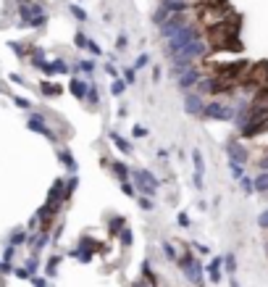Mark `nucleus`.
Masks as SVG:
<instances>
[{
  "label": "nucleus",
  "instance_id": "f257e3e1",
  "mask_svg": "<svg viewBox=\"0 0 268 287\" xmlns=\"http://www.w3.org/2000/svg\"><path fill=\"white\" fill-rule=\"evenodd\" d=\"M176 266H179L181 277H184L189 285H195V287H203L205 285V263L200 261V255H197L195 251L184 248L181 255H179V261H176Z\"/></svg>",
  "mask_w": 268,
  "mask_h": 287
},
{
  "label": "nucleus",
  "instance_id": "f03ea898",
  "mask_svg": "<svg viewBox=\"0 0 268 287\" xmlns=\"http://www.w3.org/2000/svg\"><path fill=\"white\" fill-rule=\"evenodd\" d=\"M200 37H205V34H203V27L197 24V21H189V24H184V27L179 29V32L171 37V40H166V42H163V56H166V58L176 56V53H179L181 48H187L189 42L200 40Z\"/></svg>",
  "mask_w": 268,
  "mask_h": 287
},
{
  "label": "nucleus",
  "instance_id": "7ed1b4c3",
  "mask_svg": "<svg viewBox=\"0 0 268 287\" xmlns=\"http://www.w3.org/2000/svg\"><path fill=\"white\" fill-rule=\"evenodd\" d=\"M237 116V103L234 97H208L203 119L208 122H218V124H232Z\"/></svg>",
  "mask_w": 268,
  "mask_h": 287
},
{
  "label": "nucleus",
  "instance_id": "20e7f679",
  "mask_svg": "<svg viewBox=\"0 0 268 287\" xmlns=\"http://www.w3.org/2000/svg\"><path fill=\"white\" fill-rule=\"evenodd\" d=\"M132 182L137 187V192L150 195V198H155L158 190H160V179L152 174L150 169H145V166H132Z\"/></svg>",
  "mask_w": 268,
  "mask_h": 287
},
{
  "label": "nucleus",
  "instance_id": "39448f33",
  "mask_svg": "<svg viewBox=\"0 0 268 287\" xmlns=\"http://www.w3.org/2000/svg\"><path fill=\"white\" fill-rule=\"evenodd\" d=\"M19 13H21V24L27 27H45V21H48V11L40 3H34V0H24Z\"/></svg>",
  "mask_w": 268,
  "mask_h": 287
},
{
  "label": "nucleus",
  "instance_id": "423d86ee",
  "mask_svg": "<svg viewBox=\"0 0 268 287\" xmlns=\"http://www.w3.org/2000/svg\"><path fill=\"white\" fill-rule=\"evenodd\" d=\"M260 122H268V90H260L250 97L247 124H260Z\"/></svg>",
  "mask_w": 268,
  "mask_h": 287
},
{
  "label": "nucleus",
  "instance_id": "0eeeda50",
  "mask_svg": "<svg viewBox=\"0 0 268 287\" xmlns=\"http://www.w3.org/2000/svg\"><path fill=\"white\" fill-rule=\"evenodd\" d=\"M224 153H226V158H232V161H239L244 166L250 163V148L244 145V140L239 134H234V137H229L224 142Z\"/></svg>",
  "mask_w": 268,
  "mask_h": 287
},
{
  "label": "nucleus",
  "instance_id": "6e6552de",
  "mask_svg": "<svg viewBox=\"0 0 268 287\" xmlns=\"http://www.w3.org/2000/svg\"><path fill=\"white\" fill-rule=\"evenodd\" d=\"M103 251H105V248L97 243V240H92L89 235H84V237L79 240V245H76L74 251H71V255H74V258H79L82 263H89L95 253H103Z\"/></svg>",
  "mask_w": 268,
  "mask_h": 287
},
{
  "label": "nucleus",
  "instance_id": "1a4fd4ad",
  "mask_svg": "<svg viewBox=\"0 0 268 287\" xmlns=\"http://www.w3.org/2000/svg\"><path fill=\"white\" fill-rule=\"evenodd\" d=\"M205 105H208V97L200 95L197 90L192 93H184V100H181V108H184L187 116H195V119H203L205 113Z\"/></svg>",
  "mask_w": 268,
  "mask_h": 287
},
{
  "label": "nucleus",
  "instance_id": "9d476101",
  "mask_svg": "<svg viewBox=\"0 0 268 287\" xmlns=\"http://www.w3.org/2000/svg\"><path fill=\"white\" fill-rule=\"evenodd\" d=\"M189 21H192V19H189V13H171V19H168L163 27H158L160 40H163V42H166V40H171V37L179 32V29L184 27V24H189Z\"/></svg>",
  "mask_w": 268,
  "mask_h": 287
},
{
  "label": "nucleus",
  "instance_id": "9b49d317",
  "mask_svg": "<svg viewBox=\"0 0 268 287\" xmlns=\"http://www.w3.org/2000/svg\"><path fill=\"white\" fill-rule=\"evenodd\" d=\"M203 77H205V71L200 69V66H195V69H189L187 74H181L174 85H176V90H179L181 95H184V93H192V90H197V85L203 82Z\"/></svg>",
  "mask_w": 268,
  "mask_h": 287
},
{
  "label": "nucleus",
  "instance_id": "f8f14e48",
  "mask_svg": "<svg viewBox=\"0 0 268 287\" xmlns=\"http://www.w3.org/2000/svg\"><path fill=\"white\" fill-rule=\"evenodd\" d=\"M89 85H92V82H89L87 77H82V74H74L71 77V82H68V93H71L76 100H87V93H89Z\"/></svg>",
  "mask_w": 268,
  "mask_h": 287
},
{
  "label": "nucleus",
  "instance_id": "ddd939ff",
  "mask_svg": "<svg viewBox=\"0 0 268 287\" xmlns=\"http://www.w3.org/2000/svg\"><path fill=\"white\" fill-rule=\"evenodd\" d=\"M27 127H29L32 132H40V134H45V137L53 140V142L58 140V137H56V132H53L50 127H48V119H45L42 113H32V116H29V122H27Z\"/></svg>",
  "mask_w": 268,
  "mask_h": 287
},
{
  "label": "nucleus",
  "instance_id": "4468645a",
  "mask_svg": "<svg viewBox=\"0 0 268 287\" xmlns=\"http://www.w3.org/2000/svg\"><path fill=\"white\" fill-rule=\"evenodd\" d=\"M205 277H208L210 285H218L221 279H224V255H216V258H210V263L205 266Z\"/></svg>",
  "mask_w": 268,
  "mask_h": 287
},
{
  "label": "nucleus",
  "instance_id": "2eb2a0df",
  "mask_svg": "<svg viewBox=\"0 0 268 287\" xmlns=\"http://www.w3.org/2000/svg\"><path fill=\"white\" fill-rule=\"evenodd\" d=\"M108 137H111V142H113V148H116V150H119V153L124 156V158L134 156V142L129 140V137H124V134H119L116 129H113V132L108 134Z\"/></svg>",
  "mask_w": 268,
  "mask_h": 287
},
{
  "label": "nucleus",
  "instance_id": "dca6fc26",
  "mask_svg": "<svg viewBox=\"0 0 268 287\" xmlns=\"http://www.w3.org/2000/svg\"><path fill=\"white\" fill-rule=\"evenodd\" d=\"M197 0H160V5L163 8H168L171 13H189L195 8Z\"/></svg>",
  "mask_w": 268,
  "mask_h": 287
},
{
  "label": "nucleus",
  "instance_id": "f3484780",
  "mask_svg": "<svg viewBox=\"0 0 268 287\" xmlns=\"http://www.w3.org/2000/svg\"><path fill=\"white\" fill-rule=\"evenodd\" d=\"M111 174L119 179V182H126V179H132V166H129L126 161H111Z\"/></svg>",
  "mask_w": 268,
  "mask_h": 287
},
{
  "label": "nucleus",
  "instance_id": "a211bd4d",
  "mask_svg": "<svg viewBox=\"0 0 268 287\" xmlns=\"http://www.w3.org/2000/svg\"><path fill=\"white\" fill-rule=\"evenodd\" d=\"M95 69H97V61H95V58H79V61L74 64V71L82 74V77H87V79L95 74Z\"/></svg>",
  "mask_w": 268,
  "mask_h": 287
},
{
  "label": "nucleus",
  "instance_id": "6ab92c4d",
  "mask_svg": "<svg viewBox=\"0 0 268 287\" xmlns=\"http://www.w3.org/2000/svg\"><path fill=\"white\" fill-rule=\"evenodd\" d=\"M58 161L63 163L66 171H71V174H76V169H79V163H76V158L71 156V150H66V148L58 150Z\"/></svg>",
  "mask_w": 268,
  "mask_h": 287
},
{
  "label": "nucleus",
  "instance_id": "aec40b11",
  "mask_svg": "<svg viewBox=\"0 0 268 287\" xmlns=\"http://www.w3.org/2000/svg\"><path fill=\"white\" fill-rule=\"evenodd\" d=\"M205 156L200 148H192V174H205Z\"/></svg>",
  "mask_w": 268,
  "mask_h": 287
},
{
  "label": "nucleus",
  "instance_id": "412c9836",
  "mask_svg": "<svg viewBox=\"0 0 268 287\" xmlns=\"http://www.w3.org/2000/svg\"><path fill=\"white\" fill-rule=\"evenodd\" d=\"M140 271H142V279H145V282H148L150 287H158V277H155V271H152V263H150V258H145V261H142Z\"/></svg>",
  "mask_w": 268,
  "mask_h": 287
},
{
  "label": "nucleus",
  "instance_id": "4be33fe9",
  "mask_svg": "<svg viewBox=\"0 0 268 287\" xmlns=\"http://www.w3.org/2000/svg\"><path fill=\"white\" fill-rule=\"evenodd\" d=\"M168 19H171V11H168V8H163V5H160L158 3V8L155 11H152V16H150V21H152V24H155V27H163L166 24V21Z\"/></svg>",
  "mask_w": 268,
  "mask_h": 287
},
{
  "label": "nucleus",
  "instance_id": "5701e85b",
  "mask_svg": "<svg viewBox=\"0 0 268 287\" xmlns=\"http://www.w3.org/2000/svg\"><path fill=\"white\" fill-rule=\"evenodd\" d=\"M226 169H229V177H232L234 182H239V179H242L244 174H247V171H244V163H239V161H232V158H229Z\"/></svg>",
  "mask_w": 268,
  "mask_h": 287
},
{
  "label": "nucleus",
  "instance_id": "b1692460",
  "mask_svg": "<svg viewBox=\"0 0 268 287\" xmlns=\"http://www.w3.org/2000/svg\"><path fill=\"white\" fill-rule=\"evenodd\" d=\"M237 185H239L242 195H247V198H250V195H258V192H255V177L244 174V177H242V179H239V182H237Z\"/></svg>",
  "mask_w": 268,
  "mask_h": 287
},
{
  "label": "nucleus",
  "instance_id": "393cba45",
  "mask_svg": "<svg viewBox=\"0 0 268 287\" xmlns=\"http://www.w3.org/2000/svg\"><path fill=\"white\" fill-rule=\"evenodd\" d=\"M124 226H126V219H124V216H111V219H108V232H111L113 237H119Z\"/></svg>",
  "mask_w": 268,
  "mask_h": 287
},
{
  "label": "nucleus",
  "instance_id": "a878e982",
  "mask_svg": "<svg viewBox=\"0 0 268 287\" xmlns=\"http://www.w3.org/2000/svg\"><path fill=\"white\" fill-rule=\"evenodd\" d=\"M160 251H163V258H168V261H174V263H176V261H179V255H181L179 251H176V245L171 243V240H163V245H160Z\"/></svg>",
  "mask_w": 268,
  "mask_h": 287
},
{
  "label": "nucleus",
  "instance_id": "bb28decb",
  "mask_svg": "<svg viewBox=\"0 0 268 287\" xmlns=\"http://www.w3.org/2000/svg\"><path fill=\"white\" fill-rule=\"evenodd\" d=\"M255 192L268 195V171H258L255 174Z\"/></svg>",
  "mask_w": 268,
  "mask_h": 287
},
{
  "label": "nucleus",
  "instance_id": "cd10ccee",
  "mask_svg": "<svg viewBox=\"0 0 268 287\" xmlns=\"http://www.w3.org/2000/svg\"><path fill=\"white\" fill-rule=\"evenodd\" d=\"M119 243H121V248H126V251L134 245V232H132V226H129V224L124 226V229H121V235H119Z\"/></svg>",
  "mask_w": 268,
  "mask_h": 287
},
{
  "label": "nucleus",
  "instance_id": "c85d7f7f",
  "mask_svg": "<svg viewBox=\"0 0 268 287\" xmlns=\"http://www.w3.org/2000/svg\"><path fill=\"white\" fill-rule=\"evenodd\" d=\"M224 271H226L229 277L237 274V253H234V251H229V253L224 255Z\"/></svg>",
  "mask_w": 268,
  "mask_h": 287
},
{
  "label": "nucleus",
  "instance_id": "c756f323",
  "mask_svg": "<svg viewBox=\"0 0 268 287\" xmlns=\"http://www.w3.org/2000/svg\"><path fill=\"white\" fill-rule=\"evenodd\" d=\"M126 90H129V85L124 82V77H119V79L111 82V95H113V97H124Z\"/></svg>",
  "mask_w": 268,
  "mask_h": 287
},
{
  "label": "nucleus",
  "instance_id": "7c9ffc66",
  "mask_svg": "<svg viewBox=\"0 0 268 287\" xmlns=\"http://www.w3.org/2000/svg\"><path fill=\"white\" fill-rule=\"evenodd\" d=\"M137 206H140L145 214H152V211H155V198H150V195H137Z\"/></svg>",
  "mask_w": 268,
  "mask_h": 287
},
{
  "label": "nucleus",
  "instance_id": "2f4dec72",
  "mask_svg": "<svg viewBox=\"0 0 268 287\" xmlns=\"http://www.w3.org/2000/svg\"><path fill=\"white\" fill-rule=\"evenodd\" d=\"M74 71V66H68L63 58H56V61H50V74H68Z\"/></svg>",
  "mask_w": 268,
  "mask_h": 287
},
{
  "label": "nucleus",
  "instance_id": "473e14b6",
  "mask_svg": "<svg viewBox=\"0 0 268 287\" xmlns=\"http://www.w3.org/2000/svg\"><path fill=\"white\" fill-rule=\"evenodd\" d=\"M89 105V108H97V103H100V93H97V85L92 82V85H89V93H87V100H84Z\"/></svg>",
  "mask_w": 268,
  "mask_h": 287
},
{
  "label": "nucleus",
  "instance_id": "72a5a7b5",
  "mask_svg": "<svg viewBox=\"0 0 268 287\" xmlns=\"http://www.w3.org/2000/svg\"><path fill=\"white\" fill-rule=\"evenodd\" d=\"M150 64H152V58H150V53H140V56H137V58H134V64H132V66H134V69H137V71H142V69H148V66H150Z\"/></svg>",
  "mask_w": 268,
  "mask_h": 287
},
{
  "label": "nucleus",
  "instance_id": "f704fd0d",
  "mask_svg": "<svg viewBox=\"0 0 268 287\" xmlns=\"http://www.w3.org/2000/svg\"><path fill=\"white\" fill-rule=\"evenodd\" d=\"M121 77H124V82L129 87L137 85V69H134V66H124V69H121Z\"/></svg>",
  "mask_w": 268,
  "mask_h": 287
},
{
  "label": "nucleus",
  "instance_id": "c9c22d12",
  "mask_svg": "<svg viewBox=\"0 0 268 287\" xmlns=\"http://www.w3.org/2000/svg\"><path fill=\"white\" fill-rule=\"evenodd\" d=\"M119 190L124 192L126 198H137V195H140V192H137V187H134L132 179H126V182H119Z\"/></svg>",
  "mask_w": 268,
  "mask_h": 287
},
{
  "label": "nucleus",
  "instance_id": "e433bc0d",
  "mask_svg": "<svg viewBox=\"0 0 268 287\" xmlns=\"http://www.w3.org/2000/svg\"><path fill=\"white\" fill-rule=\"evenodd\" d=\"M89 40H92V37H87V34L82 32V29L74 34V45H76L79 50H87V48H89Z\"/></svg>",
  "mask_w": 268,
  "mask_h": 287
},
{
  "label": "nucleus",
  "instance_id": "4c0bfd02",
  "mask_svg": "<svg viewBox=\"0 0 268 287\" xmlns=\"http://www.w3.org/2000/svg\"><path fill=\"white\" fill-rule=\"evenodd\" d=\"M76 187H79V177L71 174V177L66 179V200H68V198H71V195L76 192Z\"/></svg>",
  "mask_w": 268,
  "mask_h": 287
},
{
  "label": "nucleus",
  "instance_id": "58836bf2",
  "mask_svg": "<svg viewBox=\"0 0 268 287\" xmlns=\"http://www.w3.org/2000/svg\"><path fill=\"white\" fill-rule=\"evenodd\" d=\"M129 50V34L126 32H121L116 37V53H126Z\"/></svg>",
  "mask_w": 268,
  "mask_h": 287
},
{
  "label": "nucleus",
  "instance_id": "ea45409f",
  "mask_svg": "<svg viewBox=\"0 0 268 287\" xmlns=\"http://www.w3.org/2000/svg\"><path fill=\"white\" fill-rule=\"evenodd\" d=\"M68 11H71V16H74L76 21H82V24H84V21H87V19H89V16H87V11H84V8H82V5H76V3H74V5H71V8H68Z\"/></svg>",
  "mask_w": 268,
  "mask_h": 287
},
{
  "label": "nucleus",
  "instance_id": "a19ab883",
  "mask_svg": "<svg viewBox=\"0 0 268 287\" xmlns=\"http://www.w3.org/2000/svg\"><path fill=\"white\" fill-rule=\"evenodd\" d=\"M176 224H179L181 229H189V226H192V219H189L187 211H179V214H176Z\"/></svg>",
  "mask_w": 268,
  "mask_h": 287
},
{
  "label": "nucleus",
  "instance_id": "79ce46f5",
  "mask_svg": "<svg viewBox=\"0 0 268 287\" xmlns=\"http://www.w3.org/2000/svg\"><path fill=\"white\" fill-rule=\"evenodd\" d=\"M148 134H150L148 127H142V124H134V127H132V137H134V140H145Z\"/></svg>",
  "mask_w": 268,
  "mask_h": 287
},
{
  "label": "nucleus",
  "instance_id": "37998d69",
  "mask_svg": "<svg viewBox=\"0 0 268 287\" xmlns=\"http://www.w3.org/2000/svg\"><path fill=\"white\" fill-rule=\"evenodd\" d=\"M58 263H60V255H53L48 261V277H56L58 274Z\"/></svg>",
  "mask_w": 268,
  "mask_h": 287
},
{
  "label": "nucleus",
  "instance_id": "c03bdc74",
  "mask_svg": "<svg viewBox=\"0 0 268 287\" xmlns=\"http://www.w3.org/2000/svg\"><path fill=\"white\" fill-rule=\"evenodd\" d=\"M258 226H260L263 232H268V208H263V211L258 214Z\"/></svg>",
  "mask_w": 268,
  "mask_h": 287
},
{
  "label": "nucleus",
  "instance_id": "a18cd8bd",
  "mask_svg": "<svg viewBox=\"0 0 268 287\" xmlns=\"http://www.w3.org/2000/svg\"><path fill=\"white\" fill-rule=\"evenodd\" d=\"M192 185L197 192H203L205 190V174H192Z\"/></svg>",
  "mask_w": 268,
  "mask_h": 287
},
{
  "label": "nucleus",
  "instance_id": "49530a36",
  "mask_svg": "<svg viewBox=\"0 0 268 287\" xmlns=\"http://www.w3.org/2000/svg\"><path fill=\"white\" fill-rule=\"evenodd\" d=\"M192 248H195L197 255H210V253H213L210 245H205V243H192Z\"/></svg>",
  "mask_w": 268,
  "mask_h": 287
},
{
  "label": "nucleus",
  "instance_id": "de8ad7c7",
  "mask_svg": "<svg viewBox=\"0 0 268 287\" xmlns=\"http://www.w3.org/2000/svg\"><path fill=\"white\" fill-rule=\"evenodd\" d=\"M87 50L92 53V58H103V48H100L95 40H89V48H87Z\"/></svg>",
  "mask_w": 268,
  "mask_h": 287
},
{
  "label": "nucleus",
  "instance_id": "09e8293b",
  "mask_svg": "<svg viewBox=\"0 0 268 287\" xmlns=\"http://www.w3.org/2000/svg\"><path fill=\"white\" fill-rule=\"evenodd\" d=\"M103 69H105V74H108V77H113V79H119V69H116V64H113V61H108V64H105V66H103Z\"/></svg>",
  "mask_w": 268,
  "mask_h": 287
},
{
  "label": "nucleus",
  "instance_id": "8fccbe9b",
  "mask_svg": "<svg viewBox=\"0 0 268 287\" xmlns=\"http://www.w3.org/2000/svg\"><path fill=\"white\" fill-rule=\"evenodd\" d=\"M160 77H163V69H160V66H152V82H160Z\"/></svg>",
  "mask_w": 268,
  "mask_h": 287
},
{
  "label": "nucleus",
  "instance_id": "3c124183",
  "mask_svg": "<svg viewBox=\"0 0 268 287\" xmlns=\"http://www.w3.org/2000/svg\"><path fill=\"white\" fill-rule=\"evenodd\" d=\"M126 113H129L126 105H119V108H116V119H126Z\"/></svg>",
  "mask_w": 268,
  "mask_h": 287
},
{
  "label": "nucleus",
  "instance_id": "603ef678",
  "mask_svg": "<svg viewBox=\"0 0 268 287\" xmlns=\"http://www.w3.org/2000/svg\"><path fill=\"white\" fill-rule=\"evenodd\" d=\"M32 285H34V287H48V282H45L42 277H32Z\"/></svg>",
  "mask_w": 268,
  "mask_h": 287
},
{
  "label": "nucleus",
  "instance_id": "864d4df0",
  "mask_svg": "<svg viewBox=\"0 0 268 287\" xmlns=\"http://www.w3.org/2000/svg\"><path fill=\"white\" fill-rule=\"evenodd\" d=\"M16 105H19V108H29V105H32V103H29L27 97H16Z\"/></svg>",
  "mask_w": 268,
  "mask_h": 287
},
{
  "label": "nucleus",
  "instance_id": "5fc2aeb1",
  "mask_svg": "<svg viewBox=\"0 0 268 287\" xmlns=\"http://www.w3.org/2000/svg\"><path fill=\"white\" fill-rule=\"evenodd\" d=\"M229 287H242V285H239V282H237V279H234V277H229Z\"/></svg>",
  "mask_w": 268,
  "mask_h": 287
},
{
  "label": "nucleus",
  "instance_id": "6e6d98bb",
  "mask_svg": "<svg viewBox=\"0 0 268 287\" xmlns=\"http://www.w3.org/2000/svg\"><path fill=\"white\" fill-rule=\"evenodd\" d=\"M134 287H150V285H148V282H137Z\"/></svg>",
  "mask_w": 268,
  "mask_h": 287
},
{
  "label": "nucleus",
  "instance_id": "4d7b16f0",
  "mask_svg": "<svg viewBox=\"0 0 268 287\" xmlns=\"http://www.w3.org/2000/svg\"><path fill=\"white\" fill-rule=\"evenodd\" d=\"M208 3H224V0H208Z\"/></svg>",
  "mask_w": 268,
  "mask_h": 287
},
{
  "label": "nucleus",
  "instance_id": "13d9d810",
  "mask_svg": "<svg viewBox=\"0 0 268 287\" xmlns=\"http://www.w3.org/2000/svg\"><path fill=\"white\" fill-rule=\"evenodd\" d=\"M266 258H268V243H266Z\"/></svg>",
  "mask_w": 268,
  "mask_h": 287
},
{
  "label": "nucleus",
  "instance_id": "bf43d9fd",
  "mask_svg": "<svg viewBox=\"0 0 268 287\" xmlns=\"http://www.w3.org/2000/svg\"><path fill=\"white\" fill-rule=\"evenodd\" d=\"M266 198H268V195H266Z\"/></svg>",
  "mask_w": 268,
  "mask_h": 287
}]
</instances>
